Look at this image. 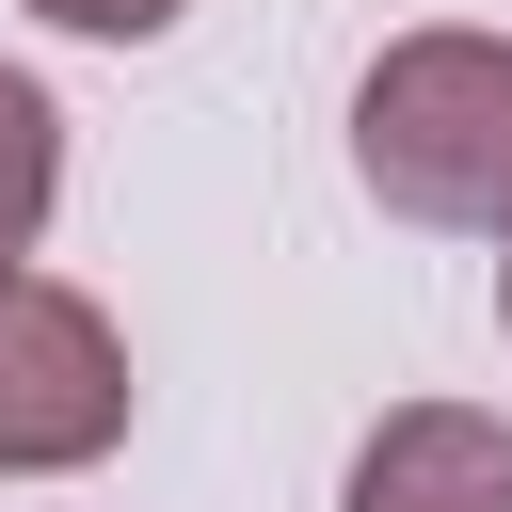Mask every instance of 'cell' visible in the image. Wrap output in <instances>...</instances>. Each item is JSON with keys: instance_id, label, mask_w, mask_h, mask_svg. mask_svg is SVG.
I'll use <instances>...</instances> for the list:
<instances>
[{"instance_id": "cell-1", "label": "cell", "mask_w": 512, "mask_h": 512, "mask_svg": "<svg viewBox=\"0 0 512 512\" xmlns=\"http://www.w3.org/2000/svg\"><path fill=\"white\" fill-rule=\"evenodd\" d=\"M352 176L400 208V224H448V240H496L512 224V32H400L368 80H352Z\"/></svg>"}, {"instance_id": "cell-2", "label": "cell", "mask_w": 512, "mask_h": 512, "mask_svg": "<svg viewBox=\"0 0 512 512\" xmlns=\"http://www.w3.org/2000/svg\"><path fill=\"white\" fill-rule=\"evenodd\" d=\"M128 416H144V384H128L112 304L16 256L0 272V480H80L128 448Z\"/></svg>"}, {"instance_id": "cell-3", "label": "cell", "mask_w": 512, "mask_h": 512, "mask_svg": "<svg viewBox=\"0 0 512 512\" xmlns=\"http://www.w3.org/2000/svg\"><path fill=\"white\" fill-rule=\"evenodd\" d=\"M336 512H512V416H480V400H400V416L352 448Z\"/></svg>"}, {"instance_id": "cell-4", "label": "cell", "mask_w": 512, "mask_h": 512, "mask_svg": "<svg viewBox=\"0 0 512 512\" xmlns=\"http://www.w3.org/2000/svg\"><path fill=\"white\" fill-rule=\"evenodd\" d=\"M48 208H64V96L32 64H0V272L48 240Z\"/></svg>"}, {"instance_id": "cell-5", "label": "cell", "mask_w": 512, "mask_h": 512, "mask_svg": "<svg viewBox=\"0 0 512 512\" xmlns=\"http://www.w3.org/2000/svg\"><path fill=\"white\" fill-rule=\"evenodd\" d=\"M32 16H48V32H80V48H160L192 0H32Z\"/></svg>"}, {"instance_id": "cell-6", "label": "cell", "mask_w": 512, "mask_h": 512, "mask_svg": "<svg viewBox=\"0 0 512 512\" xmlns=\"http://www.w3.org/2000/svg\"><path fill=\"white\" fill-rule=\"evenodd\" d=\"M496 240H512V224H496ZM496 336H512V256H496Z\"/></svg>"}]
</instances>
